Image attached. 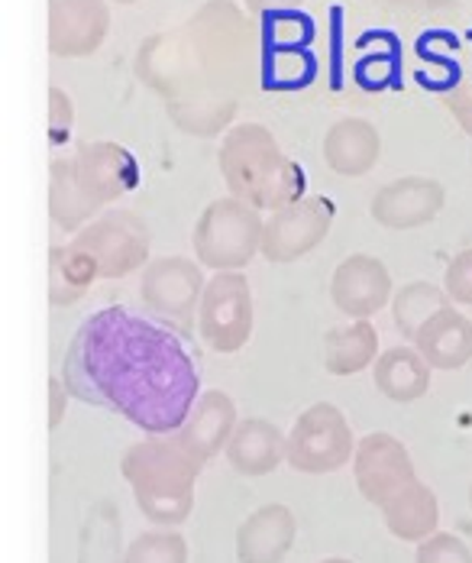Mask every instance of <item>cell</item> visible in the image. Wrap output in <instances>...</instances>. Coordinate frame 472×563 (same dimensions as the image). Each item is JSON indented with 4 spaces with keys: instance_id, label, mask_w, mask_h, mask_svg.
I'll return each instance as SVG.
<instances>
[{
    "instance_id": "cell-31",
    "label": "cell",
    "mask_w": 472,
    "mask_h": 563,
    "mask_svg": "<svg viewBox=\"0 0 472 563\" xmlns=\"http://www.w3.org/2000/svg\"><path fill=\"white\" fill-rule=\"evenodd\" d=\"M443 291L453 305L472 308V250H463L453 256V263L447 266V276H443Z\"/></svg>"
},
{
    "instance_id": "cell-12",
    "label": "cell",
    "mask_w": 472,
    "mask_h": 563,
    "mask_svg": "<svg viewBox=\"0 0 472 563\" xmlns=\"http://www.w3.org/2000/svg\"><path fill=\"white\" fill-rule=\"evenodd\" d=\"M353 476L369 506L385 508L417 483L412 453L392 434H369L356 444Z\"/></svg>"
},
{
    "instance_id": "cell-20",
    "label": "cell",
    "mask_w": 472,
    "mask_h": 563,
    "mask_svg": "<svg viewBox=\"0 0 472 563\" xmlns=\"http://www.w3.org/2000/svg\"><path fill=\"white\" fill-rule=\"evenodd\" d=\"M227 460L243 476H266L285 460V434L266 418H246L227 441Z\"/></svg>"
},
{
    "instance_id": "cell-10",
    "label": "cell",
    "mask_w": 472,
    "mask_h": 563,
    "mask_svg": "<svg viewBox=\"0 0 472 563\" xmlns=\"http://www.w3.org/2000/svg\"><path fill=\"white\" fill-rule=\"evenodd\" d=\"M198 334L214 353H236L249 343L252 291L243 273H214L207 279L198 308Z\"/></svg>"
},
{
    "instance_id": "cell-13",
    "label": "cell",
    "mask_w": 472,
    "mask_h": 563,
    "mask_svg": "<svg viewBox=\"0 0 472 563\" xmlns=\"http://www.w3.org/2000/svg\"><path fill=\"white\" fill-rule=\"evenodd\" d=\"M111 33L108 0H49V53L59 58L94 56Z\"/></svg>"
},
{
    "instance_id": "cell-8",
    "label": "cell",
    "mask_w": 472,
    "mask_h": 563,
    "mask_svg": "<svg viewBox=\"0 0 472 563\" xmlns=\"http://www.w3.org/2000/svg\"><path fill=\"white\" fill-rule=\"evenodd\" d=\"M356 444L350 421L330 401H317L301 411L292 434L285 438V460L297 473H334L353 460Z\"/></svg>"
},
{
    "instance_id": "cell-17",
    "label": "cell",
    "mask_w": 472,
    "mask_h": 563,
    "mask_svg": "<svg viewBox=\"0 0 472 563\" xmlns=\"http://www.w3.org/2000/svg\"><path fill=\"white\" fill-rule=\"evenodd\" d=\"M236 424H239V418H236L234 398L221 389H211V393L198 395V401L191 405L184 424L176 434L181 444H188L207 463L221 451H227V441L234 438Z\"/></svg>"
},
{
    "instance_id": "cell-9",
    "label": "cell",
    "mask_w": 472,
    "mask_h": 563,
    "mask_svg": "<svg viewBox=\"0 0 472 563\" xmlns=\"http://www.w3.org/2000/svg\"><path fill=\"white\" fill-rule=\"evenodd\" d=\"M204 266L184 256H159L143 269L139 295L153 318L178 334H188L198 324V308L204 295Z\"/></svg>"
},
{
    "instance_id": "cell-3",
    "label": "cell",
    "mask_w": 472,
    "mask_h": 563,
    "mask_svg": "<svg viewBox=\"0 0 472 563\" xmlns=\"http://www.w3.org/2000/svg\"><path fill=\"white\" fill-rule=\"evenodd\" d=\"M136 185L139 163L126 146L111 140L85 143L49 166V218L59 230L78 233Z\"/></svg>"
},
{
    "instance_id": "cell-15",
    "label": "cell",
    "mask_w": 472,
    "mask_h": 563,
    "mask_svg": "<svg viewBox=\"0 0 472 563\" xmlns=\"http://www.w3.org/2000/svg\"><path fill=\"white\" fill-rule=\"evenodd\" d=\"M447 205V191L437 178L405 175L389 181L372 198V221L385 230H414L430 224Z\"/></svg>"
},
{
    "instance_id": "cell-29",
    "label": "cell",
    "mask_w": 472,
    "mask_h": 563,
    "mask_svg": "<svg viewBox=\"0 0 472 563\" xmlns=\"http://www.w3.org/2000/svg\"><path fill=\"white\" fill-rule=\"evenodd\" d=\"M314 26L304 13H272L262 23V49H311Z\"/></svg>"
},
{
    "instance_id": "cell-4",
    "label": "cell",
    "mask_w": 472,
    "mask_h": 563,
    "mask_svg": "<svg viewBox=\"0 0 472 563\" xmlns=\"http://www.w3.org/2000/svg\"><path fill=\"white\" fill-rule=\"evenodd\" d=\"M204 470V460L178 441V434H149L123 453L120 473L130 483L139 511L159 525H184L194 511V483Z\"/></svg>"
},
{
    "instance_id": "cell-25",
    "label": "cell",
    "mask_w": 472,
    "mask_h": 563,
    "mask_svg": "<svg viewBox=\"0 0 472 563\" xmlns=\"http://www.w3.org/2000/svg\"><path fill=\"white\" fill-rule=\"evenodd\" d=\"M123 531H120V511L114 503H98L81 528L78 563H123Z\"/></svg>"
},
{
    "instance_id": "cell-2",
    "label": "cell",
    "mask_w": 472,
    "mask_h": 563,
    "mask_svg": "<svg viewBox=\"0 0 472 563\" xmlns=\"http://www.w3.org/2000/svg\"><path fill=\"white\" fill-rule=\"evenodd\" d=\"M133 68L181 133L211 140L234 126L256 85V26L234 0H207L184 23L146 36Z\"/></svg>"
},
{
    "instance_id": "cell-28",
    "label": "cell",
    "mask_w": 472,
    "mask_h": 563,
    "mask_svg": "<svg viewBox=\"0 0 472 563\" xmlns=\"http://www.w3.org/2000/svg\"><path fill=\"white\" fill-rule=\"evenodd\" d=\"M123 563H188V541L178 531H143L130 548Z\"/></svg>"
},
{
    "instance_id": "cell-39",
    "label": "cell",
    "mask_w": 472,
    "mask_h": 563,
    "mask_svg": "<svg viewBox=\"0 0 472 563\" xmlns=\"http://www.w3.org/2000/svg\"><path fill=\"white\" fill-rule=\"evenodd\" d=\"M470 503H472V489H470Z\"/></svg>"
},
{
    "instance_id": "cell-11",
    "label": "cell",
    "mask_w": 472,
    "mask_h": 563,
    "mask_svg": "<svg viewBox=\"0 0 472 563\" xmlns=\"http://www.w3.org/2000/svg\"><path fill=\"white\" fill-rule=\"evenodd\" d=\"M330 224H334V205L327 198H301L266 218L259 253L276 266L297 263L327 240Z\"/></svg>"
},
{
    "instance_id": "cell-33",
    "label": "cell",
    "mask_w": 472,
    "mask_h": 563,
    "mask_svg": "<svg viewBox=\"0 0 472 563\" xmlns=\"http://www.w3.org/2000/svg\"><path fill=\"white\" fill-rule=\"evenodd\" d=\"M447 111L457 117V123L472 136V85H460L450 95H443Z\"/></svg>"
},
{
    "instance_id": "cell-37",
    "label": "cell",
    "mask_w": 472,
    "mask_h": 563,
    "mask_svg": "<svg viewBox=\"0 0 472 563\" xmlns=\"http://www.w3.org/2000/svg\"><path fill=\"white\" fill-rule=\"evenodd\" d=\"M324 563H353V561H344V558H330V561H324Z\"/></svg>"
},
{
    "instance_id": "cell-7",
    "label": "cell",
    "mask_w": 472,
    "mask_h": 563,
    "mask_svg": "<svg viewBox=\"0 0 472 563\" xmlns=\"http://www.w3.org/2000/svg\"><path fill=\"white\" fill-rule=\"evenodd\" d=\"M68 243L94 263L98 279H123L149 263L153 230L136 211L111 208L78 233H71Z\"/></svg>"
},
{
    "instance_id": "cell-38",
    "label": "cell",
    "mask_w": 472,
    "mask_h": 563,
    "mask_svg": "<svg viewBox=\"0 0 472 563\" xmlns=\"http://www.w3.org/2000/svg\"><path fill=\"white\" fill-rule=\"evenodd\" d=\"M114 3H139V0H114Z\"/></svg>"
},
{
    "instance_id": "cell-26",
    "label": "cell",
    "mask_w": 472,
    "mask_h": 563,
    "mask_svg": "<svg viewBox=\"0 0 472 563\" xmlns=\"http://www.w3.org/2000/svg\"><path fill=\"white\" fill-rule=\"evenodd\" d=\"M453 301L447 298V291L434 282H408L395 291L392 301V321L395 328L408 340L417 338V331L443 308H450Z\"/></svg>"
},
{
    "instance_id": "cell-18",
    "label": "cell",
    "mask_w": 472,
    "mask_h": 563,
    "mask_svg": "<svg viewBox=\"0 0 472 563\" xmlns=\"http://www.w3.org/2000/svg\"><path fill=\"white\" fill-rule=\"evenodd\" d=\"M414 350L430 369H463L472 360V321L460 308H443L417 331Z\"/></svg>"
},
{
    "instance_id": "cell-6",
    "label": "cell",
    "mask_w": 472,
    "mask_h": 563,
    "mask_svg": "<svg viewBox=\"0 0 472 563\" xmlns=\"http://www.w3.org/2000/svg\"><path fill=\"white\" fill-rule=\"evenodd\" d=\"M262 214L239 198L211 201L194 224V256L204 269L243 273L262 250Z\"/></svg>"
},
{
    "instance_id": "cell-19",
    "label": "cell",
    "mask_w": 472,
    "mask_h": 563,
    "mask_svg": "<svg viewBox=\"0 0 472 563\" xmlns=\"http://www.w3.org/2000/svg\"><path fill=\"white\" fill-rule=\"evenodd\" d=\"M379 153H382L379 130L362 117L337 120L324 136V159L344 178H359V175L375 169Z\"/></svg>"
},
{
    "instance_id": "cell-1",
    "label": "cell",
    "mask_w": 472,
    "mask_h": 563,
    "mask_svg": "<svg viewBox=\"0 0 472 563\" xmlns=\"http://www.w3.org/2000/svg\"><path fill=\"white\" fill-rule=\"evenodd\" d=\"M61 379L71 398L117 411L146 434H172L198 401V366L178 331L111 305L85 318Z\"/></svg>"
},
{
    "instance_id": "cell-14",
    "label": "cell",
    "mask_w": 472,
    "mask_h": 563,
    "mask_svg": "<svg viewBox=\"0 0 472 563\" xmlns=\"http://www.w3.org/2000/svg\"><path fill=\"white\" fill-rule=\"evenodd\" d=\"M334 308L353 321H372L392 301V276L389 266L369 253L347 256L330 279Z\"/></svg>"
},
{
    "instance_id": "cell-30",
    "label": "cell",
    "mask_w": 472,
    "mask_h": 563,
    "mask_svg": "<svg viewBox=\"0 0 472 563\" xmlns=\"http://www.w3.org/2000/svg\"><path fill=\"white\" fill-rule=\"evenodd\" d=\"M414 563H472V551L457 534L434 531L430 538L417 544Z\"/></svg>"
},
{
    "instance_id": "cell-35",
    "label": "cell",
    "mask_w": 472,
    "mask_h": 563,
    "mask_svg": "<svg viewBox=\"0 0 472 563\" xmlns=\"http://www.w3.org/2000/svg\"><path fill=\"white\" fill-rule=\"evenodd\" d=\"M252 16H272V13H289L297 10L304 0H243Z\"/></svg>"
},
{
    "instance_id": "cell-24",
    "label": "cell",
    "mask_w": 472,
    "mask_h": 563,
    "mask_svg": "<svg viewBox=\"0 0 472 563\" xmlns=\"http://www.w3.org/2000/svg\"><path fill=\"white\" fill-rule=\"evenodd\" d=\"M98 282L94 263L71 243L49 250V301L56 308L75 305Z\"/></svg>"
},
{
    "instance_id": "cell-5",
    "label": "cell",
    "mask_w": 472,
    "mask_h": 563,
    "mask_svg": "<svg viewBox=\"0 0 472 563\" xmlns=\"http://www.w3.org/2000/svg\"><path fill=\"white\" fill-rule=\"evenodd\" d=\"M217 159L231 195L256 211H279L304 198V172L262 123L231 126Z\"/></svg>"
},
{
    "instance_id": "cell-16",
    "label": "cell",
    "mask_w": 472,
    "mask_h": 563,
    "mask_svg": "<svg viewBox=\"0 0 472 563\" xmlns=\"http://www.w3.org/2000/svg\"><path fill=\"white\" fill-rule=\"evenodd\" d=\"M297 521L289 506L256 508L236 531V561L282 563L295 548Z\"/></svg>"
},
{
    "instance_id": "cell-23",
    "label": "cell",
    "mask_w": 472,
    "mask_h": 563,
    "mask_svg": "<svg viewBox=\"0 0 472 563\" xmlns=\"http://www.w3.org/2000/svg\"><path fill=\"white\" fill-rule=\"evenodd\" d=\"M379 356V331L372 321H353L350 328H334L324 338V366L330 376H356L369 369Z\"/></svg>"
},
{
    "instance_id": "cell-34",
    "label": "cell",
    "mask_w": 472,
    "mask_h": 563,
    "mask_svg": "<svg viewBox=\"0 0 472 563\" xmlns=\"http://www.w3.org/2000/svg\"><path fill=\"white\" fill-rule=\"evenodd\" d=\"M68 398H71V393H68L65 379H59V376H49V431H56V428L61 424Z\"/></svg>"
},
{
    "instance_id": "cell-36",
    "label": "cell",
    "mask_w": 472,
    "mask_h": 563,
    "mask_svg": "<svg viewBox=\"0 0 472 563\" xmlns=\"http://www.w3.org/2000/svg\"><path fill=\"white\" fill-rule=\"evenodd\" d=\"M382 3H389V7H408L414 0H382Z\"/></svg>"
},
{
    "instance_id": "cell-27",
    "label": "cell",
    "mask_w": 472,
    "mask_h": 563,
    "mask_svg": "<svg viewBox=\"0 0 472 563\" xmlns=\"http://www.w3.org/2000/svg\"><path fill=\"white\" fill-rule=\"evenodd\" d=\"M314 71L317 58L311 49H262V81L269 88H304L314 78Z\"/></svg>"
},
{
    "instance_id": "cell-32",
    "label": "cell",
    "mask_w": 472,
    "mask_h": 563,
    "mask_svg": "<svg viewBox=\"0 0 472 563\" xmlns=\"http://www.w3.org/2000/svg\"><path fill=\"white\" fill-rule=\"evenodd\" d=\"M71 123H75V104H71V98L61 88L53 85L49 88V140H53V146L68 140Z\"/></svg>"
},
{
    "instance_id": "cell-22",
    "label": "cell",
    "mask_w": 472,
    "mask_h": 563,
    "mask_svg": "<svg viewBox=\"0 0 472 563\" xmlns=\"http://www.w3.org/2000/svg\"><path fill=\"white\" fill-rule=\"evenodd\" d=\"M385 515V528L398 538V541H412L420 544L424 538H430L437 531L440 521V506L430 486H424L420 479L408 486L402 496H395L389 506L382 508Z\"/></svg>"
},
{
    "instance_id": "cell-21",
    "label": "cell",
    "mask_w": 472,
    "mask_h": 563,
    "mask_svg": "<svg viewBox=\"0 0 472 563\" xmlns=\"http://www.w3.org/2000/svg\"><path fill=\"white\" fill-rule=\"evenodd\" d=\"M372 379H375V389L385 398L408 405V401L424 398L430 389V366L414 346H392L375 356Z\"/></svg>"
}]
</instances>
